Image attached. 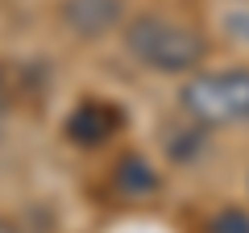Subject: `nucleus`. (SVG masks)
<instances>
[{"label": "nucleus", "mask_w": 249, "mask_h": 233, "mask_svg": "<svg viewBox=\"0 0 249 233\" xmlns=\"http://www.w3.org/2000/svg\"><path fill=\"white\" fill-rule=\"evenodd\" d=\"M124 50L162 75H191L208 58V42L196 29L166 21L158 13H142L124 25Z\"/></svg>", "instance_id": "nucleus-1"}, {"label": "nucleus", "mask_w": 249, "mask_h": 233, "mask_svg": "<svg viewBox=\"0 0 249 233\" xmlns=\"http://www.w3.org/2000/svg\"><path fill=\"white\" fill-rule=\"evenodd\" d=\"M183 108L204 125L220 121H249V71L196 75L183 88Z\"/></svg>", "instance_id": "nucleus-2"}, {"label": "nucleus", "mask_w": 249, "mask_h": 233, "mask_svg": "<svg viewBox=\"0 0 249 233\" xmlns=\"http://www.w3.org/2000/svg\"><path fill=\"white\" fill-rule=\"evenodd\" d=\"M58 17L75 38L96 42V38H108L124 21V4L121 0H62Z\"/></svg>", "instance_id": "nucleus-3"}, {"label": "nucleus", "mask_w": 249, "mask_h": 233, "mask_svg": "<svg viewBox=\"0 0 249 233\" xmlns=\"http://www.w3.org/2000/svg\"><path fill=\"white\" fill-rule=\"evenodd\" d=\"M116 125H121L116 108L96 104V100H83V104L67 116V137H71L75 146H104L108 137L116 134Z\"/></svg>", "instance_id": "nucleus-4"}, {"label": "nucleus", "mask_w": 249, "mask_h": 233, "mask_svg": "<svg viewBox=\"0 0 249 233\" xmlns=\"http://www.w3.org/2000/svg\"><path fill=\"white\" fill-rule=\"evenodd\" d=\"M116 188H121L124 196H145V192L158 188V175L150 171V162H145L142 154H124L121 167H116Z\"/></svg>", "instance_id": "nucleus-5"}, {"label": "nucleus", "mask_w": 249, "mask_h": 233, "mask_svg": "<svg viewBox=\"0 0 249 233\" xmlns=\"http://www.w3.org/2000/svg\"><path fill=\"white\" fill-rule=\"evenodd\" d=\"M208 229H212V233H249V213H245V208H224V213L212 216Z\"/></svg>", "instance_id": "nucleus-6"}, {"label": "nucleus", "mask_w": 249, "mask_h": 233, "mask_svg": "<svg viewBox=\"0 0 249 233\" xmlns=\"http://www.w3.org/2000/svg\"><path fill=\"white\" fill-rule=\"evenodd\" d=\"M0 233H17V229H13V225H9V221H0Z\"/></svg>", "instance_id": "nucleus-7"}]
</instances>
